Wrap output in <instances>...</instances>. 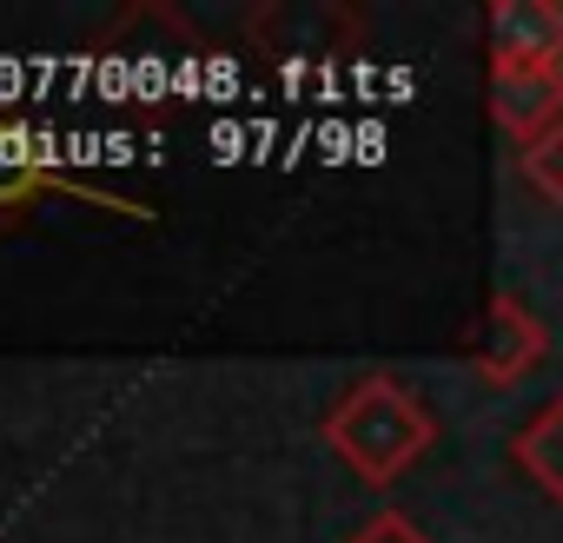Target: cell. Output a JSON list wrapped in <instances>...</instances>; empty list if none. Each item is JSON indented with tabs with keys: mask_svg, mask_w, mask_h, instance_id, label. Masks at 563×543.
<instances>
[{
	"mask_svg": "<svg viewBox=\"0 0 563 543\" xmlns=\"http://www.w3.org/2000/svg\"><path fill=\"white\" fill-rule=\"evenodd\" d=\"M325 444L339 451V464H345L358 484L385 490V484H398V477L438 444V418H431L398 378L372 372V378H358V385L332 405Z\"/></svg>",
	"mask_w": 563,
	"mask_h": 543,
	"instance_id": "cell-1",
	"label": "cell"
},
{
	"mask_svg": "<svg viewBox=\"0 0 563 543\" xmlns=\"http://www.w3.org/2000/svg\"><path fill=\"white\" fill-rule=\"evenodd\" d=\"M543 358H550L543 319H537L517 292H490L477 332L464 339V365L477 372V385H484V391H510V385H523Z\"/></svg>",
	"mask_w": 563,
	"mask_h": 543,
	"instance_id": "cell-2",
	"label": "cell"
},
{
	"mask_svg": "<svg viewBox=\"0 0 563 543\" xmlns=\"http://www.w3.org/2000/svg\"><path fill=\"white\" fill-rule=\"evenodd\" d=\"M490 74H543L563 67V8L556 0H497L490 21Z\"/></svg>",
	"mask_w": 563,
	"mask_h": 543,
	"instance_id": "cell-3",
	"label": "cell"
},
{
	"mask_svg": "<svg viewBox=\"0 0 563 543\" xmlns=\"http://www.w3.org/2000/svg\"><path fill=\"white\" fill-rule=\"evenodd\" d=\"M490 120L517 146H530L550 126H563V67H543V74H490Z\"/></svg>",
	"mask_w": 563,
	"mask_h": 543,
	"instance_id": "cell-4",
	"label": "cell"
},
{
	"mask_svg": "<svg viewBox=\"0 0 563 543\" xmlns=\"http://www.w3.org/2000/svg\"><path fill=\"white\" fill-rule=\"evenodd\" d=\"M510 464L523 470V484H537L563 510V391L550 405H537V418H523L510 431Z\"/></svg>",
	"mask_w": 563,
	"mask_h": 543,
	"instance_id": "cell-5",
	"label": "cell"
},
{
	"mask_svg": "<svg viewBox=\"0 0 563 543\" xmlns=\"http://www.w3.org/2000/svg\"><path fill=\"white\" fill-rule=\"evenodd\" d=\"M517 179H523L543 206H563V126H550L543 140L517 146Z\"/></svg>",
	"mask_w": 563,
	"mask_h": 543,
	"instance_id": "cell-6",
	"label": "cell"
},
{
	"mask_svg": "<svg viewBox=\"0 0 563 543\" xmlns=\"http://www.w3.org/2000/svg\"><path fill=\"white\" fill-rule=\"evenodd\" d=\"M345 543H431V530H424L411 510H372Z\"/></svg>",
	"mask_w": 563,
	"mask_h": 543,
	"instance_id": "cell-7",
	"label": "cell"
}]
</instances>
